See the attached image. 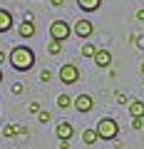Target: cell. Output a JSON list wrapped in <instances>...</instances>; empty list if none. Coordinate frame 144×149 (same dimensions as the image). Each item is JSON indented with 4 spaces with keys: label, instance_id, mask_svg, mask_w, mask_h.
<instances>
[{
    "label": "cell",
    "instance_id": "6da1fadb",
    "mask_svg": "<svg viewBox=\"0 0 144 149\" xmlns=\"http://www.w3.org/2000/svg\"><path fill=\"white\" fill-rule=\"evenodd\" d=\"M10 65L13 70H17V72H27V70L35 65V52H32L30 47H25V45H17V47H13L10 52Z\"/></svg>",
    "mask_w": 144,
    "mask_h": 149
},
{
    "label": "cell",
    "instance_id": "7a4b0ae2",
    "mask_svg": "<svg viewBox=\"0 0 144 149\" xmlns=\"http://www.w3.org/2000/svg\"><path fill=\"white\" fill-rule=\"evenodd\" d=\"M95 129H97V134H99V139H107V142H114L117 134H119V124H117V119H112V117L99 119Z\"/></svg>",
    "mask_w": 144,
    "mask_h": 149
},
{
    "label": "cell",
    "instance_id": "3957f363",
    "mask_svg": "<svg viewBox=\"0 0 144 149\" xmlns=\"http://www.w3.org/2000/svg\"><path fill=\"white\" fill-rule=\"evenodd\" d=\"M70 32H72V25L65 20H55L52 25H50V37L52 40H57V42H62V40H67Z\"/></svg>",
    "mask_w": 144,
    "mask_h": 149
},
{
    "label": "cell",
    "instance_id": "277c9868",
    "mask_svg": "<svg viewBox=\"0 0 144 149\" xmlns=\"http://www.w3.org/2000/svg\"><path fill=\"white\" fill-rule=\"evenodd\" d=\"M60 80H62L65 85H75V82L80 80V70L75 67V62H65L62 67H60Z\"/></svg>",
    "mask_w": 144,
    "mask_h": 149
},
{
    "label": "cell",
    "instance_id": "5b68a950",
    "mask_svg": "<svg viewBox=\"0 0 144 149\" xmlns=\"http://www.w3.org/2000/svg\"><path fill=\"white\" fill-rule=\"evenodd\" d=\"M92 107H95V100H92L90 95H77V97H75V109H77V112L87 114Z\"/></svg>",
    "mask_w": 144,
    "mask_h": 149
},
{
    "label": "cell",
    "instance_id": "8992f818",
    "mask_svg": "<svg viewBox=\"0 0 144 149\" xmlns=\"http://www.w3.org/2000/svg\"><path fill=\"white\" fill-rule=\"evenodd\" d=\"M72 30H75V35H77V37H90L92 32H95V25H92L90 20H77Z\"/></svg>",
    "mask_w": 144,
    "mask_h": 149
},
{
    "label": "cell",
    "instance_id": "52a82bcc",
    "mask_svg": "<svg viewBox=\"0 0 144 149\" xmlns=\"http://www.w3.org/2000/svg\"><path fill=\"white\" fill-rule=\"evenodd\" d=\"M72 132H75V129H72V124L65 122V119H62V122H57V127H55V137H57L60 142L70 139V137H72Z\"/></svg>",
    "mask_w": 144,
    "mask_h": 149
},
{
    "label": "cell",
    "instance_id": "ba28073f",
    "mask_svg": "<svg viewBox=\"0 0 144 149\" xmlns=\"http://www.w3.org/2000/svg\"><path fill=\"white\" fill-rule=\"evenodd\" d=\"M17 35L25 37V40H27V37H32V35H35V20H32V17H25V20L17 25Z\"/></svg>",
    "mask_w": 144,
    "mask_h": 149
},
{
    "label": "cell",
    "instance_id": "9c48e42d",
    "mask_svg": "<svg viewBox=\"0 0 144 149\" xmlns=\"http://www.w3.org/2000/svg\"><path fill=\"white\" fill-rule=\"evenodd\" d=\"M95 65L97 67H109V65H112V52H109V50H97Z\"/></svg>",
    "mask_w": 144,
    "mask_h": 149
},
{
    "label": "cell",
    "instance_id": "30bf717a",
    "mask_svg": "<svg viewBox=\"0 0 144 149\" xmlns=\"http://www.w3.org/2000/svg\"><path fill=\"white\" fill-rule=\"evenodd\" d=\"M129 114H132V119H144V102L132 100L129 102Z\"/></svg>",
    "mask_w": 144,
    "mask_h": 149
},
{
    "label": "cell",
    "instance_id": "8fae6325",
    "mask_svg": "<svg viewBox=\"0 0 144 149\" xmlns=\"http://www.w3.org/2000/svg\"><path fill=\"white\" fill-rule=\"evenodd\" d=\"M13 27V15L8 10H0V32H8Z\"/></svg>",
    "mask_w": 144,
    "mask_h": 149
},
{
    "label": "cell",
    "instance_id": "7c38bea8",
    "mask_svg": "<svg viewBox=\"0 0 144 149\" xmlns=\"http://www.w3.org/2000/svg\"><path fill=\"white\" fill-rule=\"evenodd\" d=\"M77 5H80L85 13H95L97 8L102 5V0H77Z\"/></svg>",
    "mask_w": 144,
    "mask_h": 149
},
{
    "label": "cell",
    "instance_id": "4fadbf2b",
    "mask_svg": "<svg viewBox=\"0 0 144 149\" xmlns=\"http://www.w3.org/2000/svg\"><path fill=\"white\" fill-rule=\"evenodd\" d=\"M97 139H99L97 129H85V132H82V142H85V144H95Z\"/></svg>",
    "mask_w": 144,
    "mask_h": 149
},
{
    "label": "cell",
    "instance_id": "5bb4252c",
    "mask_svg": "<svg viewBox=\"0 0 144 149\" xmlns=\"http://www.w3.org/2000/svg\"><path fill=\"white\" fill-rule=\"evenodd\" d=\"M3 134H5V137L10 139V137H15V134H25V129L15 127V124H5V129H3Z\"/></svg>",
    "mask_w": 144,
    "mask_h": 149
},
{
    "label": "cell",
    "instance_id": "9a60e30c",
    "mask_svg": "<svg viewBox=\"0 0 144 149\" xmlns=\"http://www.w3.org/2000/svg\"><path fill=\"white\" fill-rule=\"evenodd\" d=\"M75 104V97H70V95H60L57 97V107H62V109H67V107Z\"/></svg>",
    "mask_w": 144,
    "mask_h": 149
},
{
    "label": "cell",
    "instance_id": "2e32d148",
    "mask_svg": "<svg viewBox=\"0 0 144 149\" xmlns=\"http://www.w3.org/2000/svg\"><path fill=\"white\" fill-rule=\"evenodd\" d=\"M47 52H50V55H60V52H62V42L50 40V42H47Z\"/></svg>",
    "mask_w": 144,
    "mask_h": 149
},
{
    "label": "cell",
    "instance_id": "e0dca14e",
    "mask_svg": "<svg viewBox=\"0 0 144 149\" xmlns=\"http://www.w3.org/2000/svg\"><path fill=\"white\" fill-rule=\"evenodd\" d=\"M82 55H85V57H92V60H95V55H97V47H95L92 42H85V45H82Z\"/></svg>",
    "mask_w": 144,
    "mask_h": 149
},
{
    "label": "cell",
    "instance_id": "ac0fdd59",
    "mask_svg": "<svg viewBox=\"0 0 144 149\" xmlns=\"http://www.w3.org/2000/svg\"><path fill=\"white\" fill-rule=\"evenodd\" d=\"M27 112H30V114H40V102H30V104H27Z\"/></svg>",
    "mask_w": 144,
    "mask_h": 149
},
{
    "label": "cell",
    "instance_id": "d6986e66",
    "mask_svg": "<svg viewBox=\"0 0 144 149\" xmlns=\"http://www.w3.org/2000/svg\"><path fill=\"white\" fill-rule=\"evenodd\" d=\"M50 119H52V117H50V112H40V114H38V122H42V124H47Z\"/></svg>",
    "mask_w": 144,
    "mask_h": 149
},
{
    "label": "cell",
    "instance_id": "ffe728a7",
    "mask_svg": "<svg viewBox=\"0 0 144 149\" xmlns=\"http://www.w3.org/2000/svg\"><path fill=\"white\" fill-rule=\"evenodd\" d=\"M40 80H42V82H50V80H52V72H50V70H42V72H40Z\"/></svg>",
    "mask_w": 144,
    "mask_h": 149
},
{
    "label": "cell",
    "instance_id": "44dd1931",
    "mask_svg": "<svg viewBox=\"0 0 144 149\" xmlns=\"http://www.w3.org/2000/svg\"><path fill=\"white\" fill-rule=\"evenodd\" d=\"M114 100H117L119 104H124V102H127V95H124V92H117V95H114Z\"/></svg>",
    "mask_w": 144,
    "mask_h": 149
},
{
    "label": "cell",
    "instance_id": "7402d4cb",
    "mask_svg": "<svg viewBox=\"0 0 144 149\" xmlns=\"http://www.w3.org/2000/svg\"><path fill=\"white\" fill-rule=\"evenodd\" d=\"M144 127V119H132V129H142Z\"/></svg>",
    "mask_w": 144,
    "mask_h": 149
},
{
    "label": "cell",
    "instance_id": "603a6c76",
    "mask_svg": "<svg viewBox=\"0 0 144 149\" xmlns=\"http://www.w3.org/2000/svg\"><path fill=\"white\" fill-rule=\"evenodd\" d=\"M22 92V82H15V85H13V95H20Z\"/></svg>",
    "mask_w": 144,
    "mask_h": 149
},
{
    "label": "cell",
    "instance_id": "cb8c5ba5",
    "mask_svg": "<svg viewBox=\"0 0 144 149\" xmlns=\"http://www.w3.org/2000/svg\"><path fill=\"white\" fill-rule=\"evenodd\" d=\"M137 47H142V50H144V35H139V37H137Z\"/></svg>",
    "mask_w": 144,
    "mask_h": 149
},
{
    "label": "cell",
    "instance_id": "d4e9b609",
    "mask_svg": "<svg viewBox=\"0 0 144 149\" xmlns=\"http://www.w3.org/2000/svg\"><path fill=\"white\" fill-rule=\"evenodd\" d=\"M50 3H52L55 8H62V5H65V0H50Z\"/></svg>",
    "mask_w": 144,
    "mask_h": 149
},
{
    "label": "cell",
    "instance_id": "484cf974",
    "mask_svg": "<svg viewBox=\"0 0 144 149\" xmlns=\"http://www.w3.org/2000/svg\"><path fill=\"white\" fill-rule=\"evenodd\" d=\"M60 149H70V142L65 139V142H60Z\"/></svg>",
    "mask_w": 144,
    "mask_h": 149
},
{
    "label": "cell",
    "instance_id": "4316f807",
    "mask_svg": "<svg viewBox=\"0 0 144 149\" xmlns=\"http://www.w3.org/2000/svg\"><path fill=\"white\" fill-rule=\"evenodd\" d=\"M137 20H144V10H137Z\"/></svg>",
    "mask_w": 144,
    "mask_h": 149
},
{
    "label": "cell",
    "instance_id": "83f0119b",
    "mask_svg": "<svg viewBox=\"0 0 144 149\" xmlns=\"http://www.w3.org/2000/svg\"><path fill=\"white\" fill-rule=\"evenodd\" d=\"M5 62V52H3V50H0V65Z\"/></svg>",
    "mask_w": 144,
    "mask_h": 149
},
{
    "label": "cell",
    "instance_id": "f1b7e54d",
    "mask_svg": "<svg viewBox=\"0 0 144 149\" xmlns=\"http://www.w3.org/2000/svg\"><path fill=\"white\" fill-rule=\"evenodd\" d=\"M139 70H142V74H144V62H142V67H139Z\"/></svg>",
    "mask_w": 144,
    "mask_h": 149
},
{
    "label": "cell",
    "instance_id": "f546056e",
    "mask_svg": "<svg viewBox=\"0 0 144 149\" xmlns=\"http://www.w3.org/2000/svg\"><path fill=\"white\" fill-rule=\"evenodd\" d=\"M0 82H3V70H0Z\"/></svg>",
    "mask_w": 144,
    "mask_h": 149
}]
</instances>
